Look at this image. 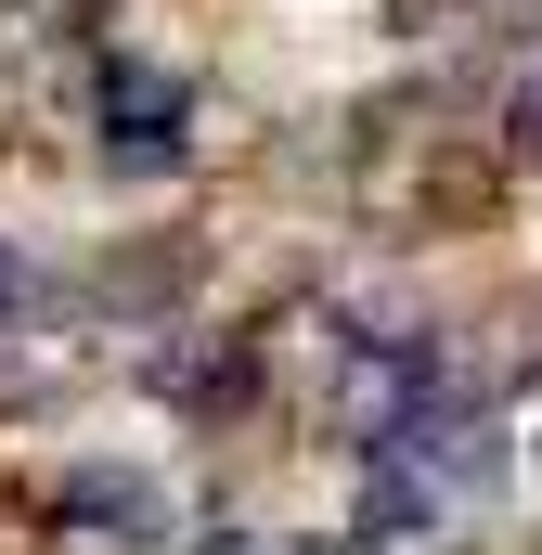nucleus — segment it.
I'll return each instance as SVG.
<instances>
[{
    "mask_svg": "<svg viewBox=\"0 0 542 555\" xmlns=\"http://www.w3.org/2000/svg\"><path fill=\"white\" fill-rule=\"evenodd\" d=\"M13 297H26V272H13V246H0V323H13Z\"/></svg>",
    "mask_w": 542,
    "mask_h": 555,
    "instance_id": "1",
    "label": "nucleus"
}]
</instances>
